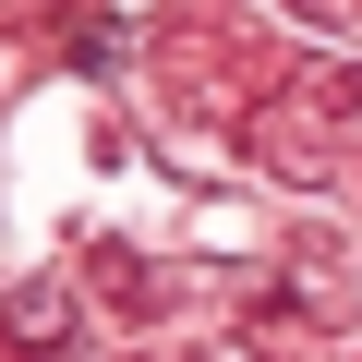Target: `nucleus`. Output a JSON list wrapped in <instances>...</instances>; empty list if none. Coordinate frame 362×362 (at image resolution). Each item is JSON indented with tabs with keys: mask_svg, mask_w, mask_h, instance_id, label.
Wrapping results in <instances>:
<instances>
[{
	"mask_svg": "<svg viewBox=\"0 0 362 362\" xmlns=\"http://www.w3.org/2000/svg\"><path fill=\"white\" fill-rule=\"evenodd\" d=\"M13 338H25V350H49V338H61V290H25V314H13Z\"/></svg>",
	"mask_w": 362,
	"mask_h": 362,
	"instance_id": "1",
	"label": "nucleus"
}]
</instances>
